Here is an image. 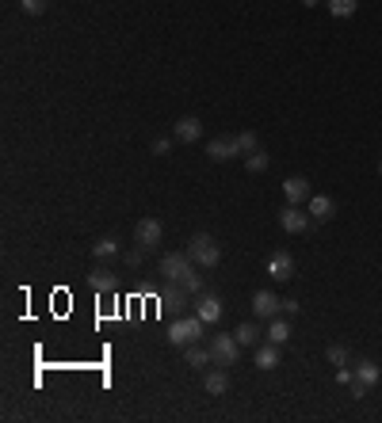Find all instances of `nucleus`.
<instances>
[{
  "mask_svg": "<svg viewBox=\"0 0 382 423\" xmlns=\"http://www.w3.org/2000/svg\"><path fill=\"white\" fill-rule=\"evenodd\" d=\"M184 252L191 256V263L199 267V271H210V267L222 263V248H218V240L210 237V233H195Z\"/></svg>",
  "mask_w": 382,
  "mask_h": 423,
  "instance_id": "obj_1",
  "label": "nucleus"
},
{
  "mask_svg": "<svg viewBox=\"0 0 382 423\" xmlns=\"http://www.w3.org/2000/svg\"><path fill=\"white\" fill-rule=\"evenodd\" d=\"M203 332H207V321L203 316H176L172 321V328H168V344L172 347H191V344H203Z\"/></svg>",
  "mask_w": 382,
  "mask_h": 423,
  "instance_id": "obj_2",
  "label": "nucleus"
},
{
  "mask_svg": "<svg viewBox=\"0 0 382 423\" xmlns=\"http://www.w3.org/2000/svg\"><path fill=\"white\" fill-rule=\"evenodd\" d=\"M157 271H161V279H165V282L180 286V282L188 279L191 271H199V267L191 263L188 252H165V256H161V263H157Z\"/></svg>",
  "mask_w": 382,
  "mask_h": 423,
  "instance_id": "obj_3",
  "label": "nucleus"
},
{
  "mask_svg": "<svg viewBox=\"0 0 382 423\" xmlns=\"http://www.w3.org/2000/svg\"><path fill=\"white\" fill-rule=\"evenodd\" d=\"M207 347H210V362H214V366H226V370H230V366H237L241 344H237V336H233V332H222V336H214Z\"/></svg>",
  "mask_w": 382,
  "mask_h": 423,
  "instance_id": "obj_4",
  "label": "nucleus"
},
{
  "mask_svg": "<svg viewBox=\"0 0 382 423\" xmlns=\"http://www.w3.org/2000/svg\"><path fill=\"white\" fill-rule=\"evenodd\" d=\"M161 237H165V225H161L157 217H142V222L134 225V244L142 252H153L161 244Z\"/></svg>",
  "mask_w": 382,
  "mask_h": 423,
  "instance_id": "obj_5",
  "label": "nucleus"
},
{
  "mask_svg": "<svg viewBox=\"0 0 382 423\" xmlns=\"http://www.w3.org/2000/svg\"><path fill=\"white\" fill-rule=\"evenodd\" d=\"M279 225H283V233H310L314 217H310V210H298L295 202H287L279 210Z\"/></svg>",
  "mask_w": 382,
  "mask_h": 423,
  "instance_id": "obj_6",
  "label": "nucleus"
},
{
  "mask_svg": "<svg viewBox=\"0 0 382 423\" xmlns=\"http://www.w3.org/2000/svg\"><path fill=\"white\" fill-rule=\"evenodd\" d=\"M267 275H272L275 282H291L295 279V256H291L287 248L272 252V256H267Z\"/></svg>",
  "mask_w": 382,
  "mask_h": 423,
  "instance_id": "obj_7",
  "label": "nucleus"
},
{
  "mask_svg": "<svg viewBox=\"0 0 382 423\" xmlns=\"http://www.w3.org/2000/svg\"><path fill=\"white\" fill-rule=\"evenodd\" d=\"M283 313V302L272 294V290H256L253 294V316L256 321H275Z\"/></svg>",
  "mask_w": 382,
  "mask_h": 423,
  "instance_id": "obj_8",
  "label": "nucleus"
},
{
  "mask_svg": "<svg viewBox=\"0 0 382 423\" xmlns=\"http://www.w3.org/2000/svg\"><path fill=\"white\" fill-rule=\"evenodd\" d=\"M222 298L218 294H207V290H203V294H195V316H203V321L207 324H218L222 321Z\"/></svg>",
  "mask_w": 382,
  "mask_h": 423,
  "instance_id": "obj_9",
  "label": "nucleus"
},
{
  "mask_svg": "<svg viewBox=\"0 0 382 423\" xmlns=\"http://www.w3.org/2000/svg\"><path fill=\"white\" fill-rule=\"evenodd\" d=\"M172 137L180 145H195L203 137V122L195 118V115H184V118H176V126H172Z\"/></svg>",
  "mask_w": 382,
  "mask_h": 423,
  "instance_id": "obj_10",
  "label": "nucleus"
},
{
  "mask_svg": "<svg viewBox=\"0 0 382 423\" xmlns=\"http://www.w3.org/2000/svg\"><path fill=\"white\" fill-rule=\"evenodd\" d=\"M203 389H207L210 397H226V393H230V370H226V366L207 370V374H203Z\"/></svg>",
  "mask_w": 382,
  "mask_h": 423,
  "instance_id": "obj_11",
  "label": "nucleus"
},
{
  "mask_svg": "<svg viewBox=\"0 0 382 423\" xmlns=\"http://www.w3.org/2000/svg\"><path fill=\"white\" fill-rule=\"evenodd\" d=\"M237 137H214V141H207V157L210 160H218V164H222V160H233L237 157Z\"/></svg>",
  "mask_w": 382,
  "mask_h": 423,
  "instance_id": "obj_12",
  "label": "nucleus"
},
{
  "mask_svg": "<svg viewBox=\"0 0 382 423\" xmlns=\"http://www.w3.org/2000/svg\"><path fill=\"white\" fill-rule=\"evenodd\" d=\"M283 194H287V202H310V180L306 176H287L283 180Z\"/></svg>",
  "mask_w": 382,
  "mask_h": 423,
  "instance_id": "obj_13",
  "label": "nucleus"
},
{
  "mask_svg": "<svg viewBox=\"0 0 382 423\" xmlns=\"http://www.w3.org/2000/svg\"><path fill=\"white\" fill-rule=\"evenodd\" d=\"M310 217L314 222H332V217H337V199H329V194H310Z\"/></svg>",
  "mask_w": 382,
  "mask_h": 423,
  "instance_id": "obj_14",
  "label": "nucleus"
},
{
  "mask_svg": "<svg viewBox=\"0 0 382 423\" xmlns=\"http://www.w3.org/2000/svg\"><path fill=\"white\" fill-rule=\"evenodd\" d=\"M88 286H92L96 294H111V290H115V275L100 263V267H92V271H88Z\"/></svg>",
  "mask_w": 382,
  "mask_h": 423,
  "instance_id": "obj_15",
  "label": "nucleus"
},
{
  "mask_svg": "<svg viewBox=\"0 0 382 423\" xmlns=\"http://www.w3.org/2000/svg\"><path fill=\"white\" fill-rule=\"evenodd\" d=\"M279 366V344H256V370H275Z\"/></svg>",
  "mask_w": 382,
  "mask_h": 423,
  "instance_id": "obj_16",
  "label": "nucleus"
},
{
  "mask_svg": "<svg viewBox=\"0 0 382 423\" xmlns=\"http://www.w3.org/2000/svg\"><path fill=\"white\" fill-rule=\"evenodd\" d=\"M379 378H382V370H379V362L375 359H360L355 362V381H363V385H379Z\"/></svg>",
  "mask_w": 382,
  "mask_h": 423,
  "instance_id": "obj_17",
  "label": "nucleus"
},
{
  "mask_svg": "<svg viewBox=\"0 0 382 423\" xmlns=\"http://www.w3.org/2000/svg\"><path fill=\"white\" fill-rule=\"evenodd\" d=\"M92 256L100 259V263L115 259V256H119V240H115V237H96V240H92Z\"/></svg>",
  "mask_w": 382,
  "mask_h": 423,
  "instance_id": "obj_18",
  "label": "nucleus"
},
{
  "mask_svg": "<svg viewBox=\"0 0 382 423\" xmlns=\"http://www.w3.org/2000/svg\"><path fill=\"white\" fill-rule=\"evenodd\" d=\"M233 336H237L241 347H256V344H260V324L245 321V324H237V328H233Z\"/></svg>",
  "mask_w": 382,
  "mask_h": 423,
  "instance_id": "obj_19",
  "label": "nucleus"
},
{
  "mask_svg": "<svg viewBox=\"0 0 382 423\" xmlns=\"http://www.w3.org/2000/svg\"><path fill=\"white\" fill-rule=\"evenodd\" d=\"M184 359H188V366H195V370H203V366H210V347L191 344V347H184Z\"/></svg>",
  "mask_w": 382,
  "mask_h": 423,
  "instance_id": "obj_20",
  "label": "nucleus"
},
{
  "mask_svg": "<svg viewBox=\"0 0 382 423\" xmlns=\"http://www.w3.org/2000/svg\"><path fill=\"white\" fill-rule=\"evenodd\" d=\"M267 339L283 347L291 339V321H267Z\"/></svg>",
  "mask_w": 382,
  "mask_h": 423,
  "instance_id": "obj_21",
  "label": "nucleus"
},
{
  "mask_svg": "<svg viewBox=\"0 0 382 423\" xmlns=\"http://www.w3.org/2000/svg\"><path fill=\"white\" fill-rule=\"evenodd\" d=\"M325 4H329V15H337V20H348V15H355L360 0H325Z\"/></svg>",
  "mask_w": 382,
  "mask_h": 423,
  "instance_id": "obj_22",
  "label": "nucleus"
},
{
  "mask_svg": "<svg viewBox=\"0 0 382 423\" xmlns=\"http://www.w3.org/2000/svg\"><path fill=\"white\" fill-rule=\"evenodd\" d=\"M245 168H249V172H253V176H260V172H267V168H272V157H267L264 149H256V153H249Z\"/></svg>",
  "mask_w": 382,
  "mask_h": 423,
  "instance_id": "obj_23",
  "label": "nucleus"
},
{
  "mask_svg": "<svg viewBox=\"0 0 382 423\" xmlns=\"http://www.w3.org/2000/svg\"><path fill=\"white\" fill-rule=\"evenodd\" d=\"M325 359H329V366H348V362H352V351H348L344 344H329Z\"/></svg>",
  "mask_w": 382,
  "mask_h": 423,
  "instance_id": "obj_24",
  "label": "nucleus"
},
{
  "mask_svg": "<svg viewBox=\"0 0 382 423\" xmlns=\"http://www.w3.org/2000/svg\"><path fill=\"white\" fill-rule=\"evenodd\" d=\"M233 137H237V149H241V153H256V149H260L256 130H241V134H233Z\"/></svg>",
  "mask_w": 382,
  "mask_h": 423,
  "instance_id": "obj_25",
  "label": "nucleus"
},
{
  "mask_svg": "<svg viewBox=\"0 0 382 423\" xmlns=\"http://www.w3.org/2000/svg\"><path fill=\"white\" fill-rule=\"evenodd\" d=\"M180 290H184L188 298H195V294H203V290H207V282H203V275H199V271H191L188 279L180 282Z\"/></svg>",
  "mask_w": 382,
  "mask_h": 423,
  "instance_id": "obj_26",
  "label": "nucleus"
},
{
  "mask_svg": "<svg viewBox=\"0 0 382 423\" xmlns=\"http://www.w3.org/2000/svg\"><path fill=\"white\" fill-rule=\"evenodd\" d=\"M15 4H20L23 15H43L46 8H50V0H15Z\"/></svg>",
  "mask_w": 382,
  "mask_h": 423,
  "instance_id": "obj_27",
  "label": "nucleus"
},
{
  "mask_svg": "<svg viewBox=\"0 0 382 423\" xmlns=\"http://www.w3.org/2000/svg\"><path fill=\"white\" fill-rule=\"evenodd\" d=\"M172 141H176V137H157V141L149 145V153H153V157H168V149H172Z\"/></svg>",
  "mask_w": 382,
  "mask_h": 423,
  "instance_id": "obj_28",
  "label": "nucleus"
},
{
  "mask_svg": "<svg viewBox=\"0 0 382 423\" xmlns=\"http://www.w3.org/2000/svg\"><path fill=\"white\" fill-rule=\"evenodd\" d=\"M352 381H355L352 366H337V385H352Z\"/></svg>",
  "mask_w": 382,
  "mask_h": 423,
  "instance_id": "obj_29",
  "label": "nucleus"
},
{
  "mask_svg": "<svg viewBox=\"0 0 382 423\" xmlns=\"http://www.w3.org/2000/svg\"><path fill=\"white\" fill-rule=\"evenodd\" d=\"M142 256H145V252L134 248V252H126V256H123V263H126V267H142Z\"/></svg>",
  "mask_w": 382,
  "mask_h": 423,
  "instance_id": "obj_30",
  "label": "nucleus"
},
{
  "mask_svg": "<svg viewBox=\"0 0 382 423\" xmlns=\"http://www.w3.org/2000/svg\"><path fill=\"white\" fill-rule=\"evenodd\" d=\"M298 309H302L298 305V298H283V313L287 316H298Z\"/></svg>",
  "mask_w": 382,
  "mask_h": 423,
  "instance_id": "obj_31",
  "label": "nucleus"
},
{
  "mask_svg": "<svg viewBox=\"0 0 382 423\" xmlns=\"http://www.w3.org/2000/svg\"><path fill=\"white\" fill-rule=\"evenodd\" d=\"M302 4H306V8H314V4H321V0H302Z\"/></svg>",
  "mask_w": 382,
  "mask_h": 423,
  "instance_id": "obj_32",
  "label": "nucleus"
},
{
  "mask_svg": "<svg viewBox=\"0 0 382 423\" xmlns=\"http://www.w3.org/2000/svg\"><path fill=\"white\" fill-rule=\"evenodd\" d=\"M379 176H382V160H379Z\"/></svg>",
  "mask_w": 382,
  "mask_h": 423,
  "instance_id": "obj_33",
  "label": "nucleus"
}]
</instances>
